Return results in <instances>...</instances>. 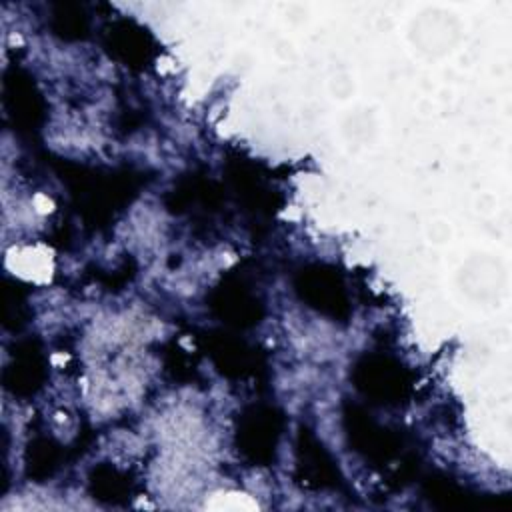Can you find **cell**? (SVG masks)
Returning a JSON list of instances; mask_svg holds the SVG:
<instances>
[{"instance_id": "1", "label": "cell", "mask_w": 512, "mask_h": 512, "mask_svg": "<svg viewBox=\"0 0 512 512\" xmlns=\"http://www.w3.org/2000/svg\"><path fill=\"white\" fill-rule=\"evenodd\" d=\"M354 386L370 400L398 404L412 390V376L404 364L386 354H364L352 368Z\"/></svg>"}, {"instance_id": "2", "label": "cell", "mask_w": 512, "mask_h": 512, "mask_svg": "<svg viewBox=\"0 0 512 512\" xmlns=\"http://www.w3.org/2000/svg\"><path fill=\"white\" fill-rule=\"evenodd\" d=\"M284 418L268 404H254L242 410L236 422L238 452L256 466H266L274 460Z\"/></svg>"}, {"instance_id": "3", "label": "cell", "mask_w": 512, "mask_h": 512, "mask_svg": "<svg viewBox=\"0 0 512 512\" xmlns=\"http://www.w3.org/2000/svg\"><path fill=\"white\" fill-rule=\"evenodd\" d=\"M294 288L298 296L320 314L334 320H346L350 316L352 308L346 284L336 268L328 264H308L296 274Z\"/></svg>"}, {"instance_id": "4", "label": "cell", "mask_w": 512, "mask_h": 512, "mask_svg": "<svg viewBox=\"0 0 512 512\" xmlns=\"http://www.w3.org/2000/svg\"><path fill=\"white\" fill-rule=\"evenodd\" d=\"M344 428L352 448L374 466H390L402 454L400 436L380 426L360 406H346Z\"/></svg>"}, {"instance_id": "5", "label": "cell", "mask_w": 512, "mask_h": 512, "mask_svg": "<svg viewBox=\"0 0 512 512\" xmlns=\"http://www.w3.org/2000/svg\"><path fill=\"white\" fill-rule=\"evenodd\" d=\"M296 480L310 490L338 488L342 482L334 458L308 428H300L296 440Z\"/></svg>"}, {"instance_id": "6", "label": "cell", "mask_w": 512, "mask_h": 512, "mask_svg": "<svg viewBox=\"0 0 512 512\" xmlns=\"http://www.w3.org/2000/svg\"><path fill=\"white\" fill-rule=\"evenodd\" d=\"M208 304L222 322L234 328H248L258 324L264 312L260 298L240 278L222 280L210 292Z\"/></svg>"}, {"instance_id": "7", "label": "cell", "mask_w": 512, "mask_h": 512, "mask_svg": "<svg viewBox=\"0 0 512 512\" xmlns=\"http://www.w3.org/2000/svg\"><path fill=\"white\" fill-rule=\"evenodd\" d=\"M4 106L16 130L32 134L44 120V100L28 74L10 70L4 76Z\"/></svg>"}, {"instance_id": "8", "label": "cell", "mask_w": 512, "mask_h": 512, "mask_svg": "<svg viewBox=\"0 0 512 512\" xmlns=\"http://www.w3.org/2000/svg\"><path fill=\"white\" fill-rule=\"evenodd\" d=\"M106 48L116 60L134 70H144L156 54V46L148 30L126 18L116 20L106 30Z\"/></svg>"}, {"instance_id": "9", "label": "cell", "mask_w": 512, "mask_h": 512, "mask_svg": "<svg viewBox=\"0 0 512 512\" xmlns=\"http://www.w3.org/2000/svg\"><path fill=\"white\" fill-rule=\"evenodd\" d=\"M46 380V362L36 342H22L4 370V386L16 396H32Z\"/></svg>"}, {"instance_id": "10", "label": "cell", "mask_w": 512, "mask_h": 512, "mask_svg": "<svg viewBox=\"0 0 512 512\" xmlns=\"http://www.w3.org/2000/svg\"><path fill=\"white\" fill-rule=\"evenodd\" d=\"M206 348L214 366L228 378H246L258 370L256 350L234 336L212 334L206 338Z\"/></svg>"}, {"instance_id": "11", "label": "cell", "mask_w": 512, "mask_h": 512, "mask_svg": "<svg viewBox=\"0 0 512 512\" xmlns=\"http://www.w3.org/2000/svg\"><path fill=\"white\" fill-rule=\"evenodd\" d=\"M230 182L236 190L238 198L248 206V210H254L258 214L272 212L274 208V190L266 184L264 176L256 172L254 166L246 162H236L230 168Z\"/></svg>"}, {"instance_id": "12", "label": "cell", "mask_w": 512, "mask_h": 512, "mask_svg": "<svg viewBox=\"0 0 512 512\" xmlns=\"http://www.w3.org/2000/svg\"><path fill=\"white\" fill-rule=\"evenodd\" d=\"M90 494L106 504H120L130 498L132 482L128 474L112 464H100L90 474Z\"/></svg>"}, {"instance_id": "13", "label": "cell", "mask_w": 512, "mask_h": 512, "mask_svg": "<svg viewBox=\"0 0 512 512\" xmlns=\"http://www.w3.org/2000/svg\"><path fill=\"white\" fill-rule=\"evenodd\" d=\"M60 458V446L52 438L38 436L28 444L26 450V474L36 482H42L54 474V470L60 466Z\"/></svg>"}, {"instance_id": "14", "label": "cell", "mask_w": 512, "mask_h": 512, "mask_svg": "<svg viewBox=\"0 0 512 512\" xmlns=\"http://www.w3.org/2000/svg\"><path fill=\"white\" fill-rule=\"evenodd\" d=\"M424 494L438 508H454V510L470 508V502H472V496L468 490H464L462 486H458L456 482L444 476L428 478L424 484Z\"/></svg>"}, {"instance_id": "15", "label": "cell", "mask_w": 512, "mask_h": 512, "mask_svg": "<svg viewBox=\"0 0 512 512\" xmlns=\"http://www.w3.org/2000/svg\"><path fill=\"white\" fill-rule=\"evenodd\" d=\"M52 28L64 40H78L88 32V18L78 4H60L52 16Z\"/></svg>"}]
</instances>
